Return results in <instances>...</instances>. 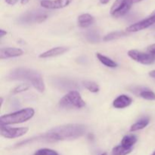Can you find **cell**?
Returning a JSON list of instances; mask_svg holds the SVG:
<instances>
[{
	"mask_svg": "<svg viewBox=\"0 0 155 155\" xmlns=\"http://www.w3.org/2000/svg\"><path fill=\"white\" fill-rule=\"evenodd\" d=\"M59 105L61 107H76L82 108L86 106V102L83 100L81 95L77 91H70L59 101Z\"/></svg>",
	"mask_w": 155,
	"mask_h": 155,
	"instance_id": "277c9868",
	"label": "cell"
},
{
	"mask_svg": "<svg viewBox=\"0 0 155 155\" xmlns=\"http://www.w3.org/2000/svg\"><path fill=\"white\" fill-rule=\"evenodd\" d=\"M101 155H107V153H103V154H101Z\"/></svg>",
	"mask_w": 155,
	"mask_h": 155,
	"instance_id": "d6a6232c",
	"label": "cell"
},
{
	"mask_svg": "<svg viewBox=\"0 0 155 155\" xmlns=\"http://www.w3.org/2000/svg\"><path fill=\"white\" fill-rule=\"evenodd\" d=\"M132 151H133V149H131V148H127L120 145L113 148L112 155H127L130 154Z\"/></svg>",
	"mask_w": 155,
	"mask_h": 155,
	"instance_id": "ffe728a7",
	"label": "cell"
},
{
	"mask_svg": "<svg viewBox=\"0 0 155 155\" xmlns=\"http://www.w3.org/2000/svg\"><path fill=\"white\" fill-rule=\"evenodd\" d=\"M73 0H42L40 5L46 9H61L69 5Z\"/></svg>",
	"mask_w": 155,
	"mask_h": 155,
	"instance_id": "30bf717a",
	"label": "cell"
},
{
	"mask_svg": "<svg viewBox=\"0 0 155 155\" xmlns=\"http://www.w3.org/2000/svg\"><path fill=\"white\" fill-rule=\"evenodd\" d=\"M83 84L84 86V87L86 89L89 91L91 92H98L99 91V86H98L97 83H95V82L92 81H84L83 82Z\"/></svg>",
	"mask_w": 155,
	"mask_h": 155,
	"instance_id": "7402d4cb",
	"label": "cell"
},
{
	"mask_svg": "<svg viewBox=\"0 0 155 155\" xmlns=\"http://www.w3.org/2000/svg\"><path fill=\"white\" fill-rule=\"evenodd\" d=\"M132 102H133V99L130 97L126 95H121L113 101V106L115 108L122 109L130 106Z\"/></svg>",
	"mask_w": 155,
	"mask_h": 155,
	"instance_id": "4fadbf2b",
	"label": "cell"
},
{
	"mask_svg": "<svg viewBox=\"0 0 155 155\" xmlns=\"http://www.w3.org/2000/svg\"><path fill=\"white\" fill-rule=\"evenodd\" d=\"M95 21V18L89 14H83L80 15L77 19L78 25L82 28H86L92 25Z\"/></svg>",
	"mask_w": 155,
	"mask_h": 155,
	"instance_id": "5bb4252c",
	"label": "cell"
},
{
	"mask_svg": "<svg viewBox=\"0 0 155 155\" xmlns=\"http://www.w3.org/2000/svg\"><path fill=\"white\" fill-rule=\"evenodd\" d=\"M55 85H58L60 89H74V87H77L76 83L74 82L69 81L68 80H58L57 82H55Z\"/></svg>",
	"mask_w": 155,
	"mask_h": 155,
	"instance_id": "ac0fdd59",
	"label": "cell"
},
{
	"mask_svg": "<svg viewBox=\"0 0 155 155\" xmlns=\"http://www.w3.org/2000/svg\"><path fill=\"white\" fill-rule=\"evenodd\" d=\"M68 51V48H67V47H55V48H52L51 49L48 50V51L40 54H39V58H48L56 57V56L63 54L64 53Z\"/></svg>",
	"mask_w": 155,
	"mask_h": 155,
	"instance_id": "7c38bea8",
	"label": "cell"
},
{
	"mask_svg": "<svg viewBox=\"0 0 155 155\" xmlns=\"http://www.w3.org/2000/svg\"><path fill=\"white\" fill-rule=\"evenodd\" d=\"M129 57L133 60L142 64H152L155 62V55L150 53H145L138 50H130L128 51Z\"/></svg>",
	"mask_w": 155,
	"mask_h": 155,
	"instance_id": "ba28073f",
	"label": "cell"
},
{
	"mask_svg": "<svg viewBox=\"0 0 155 155\" xmlns=\"http://www.w3.org/2000/svg\"><path fill=\"white\" fill-rule=\"evenodd\" d=\"M30 0H21V4L22 5H26L27 3L29 2Z\"/></svg>",
	"mask_w": 155,
	"mask_h": 155,
	"instance_id": "4dcf8cb0",
	"label": "cell"
},
{
	"mask_svg": "<svg viewBox=\"0 0 155 155\" xmlns=\"http://www.w3.org/2000/svg\"><path fill=\"white\" fill-rule=\"evenodd\" d=\"M150 120L148 118H144V119L140 120L139 121L136 122V124H133L131 126V128H130V131L131 132H136L138 130H142V129L145 128L149 124Z\"/></svg>",
	"mask_w": 155,
	"mask_h": 155,
	"instance_id": "e0dca14e",
	"label": "cell"
},
{
	"mask_svg": "<svg viewBox=\"0 0 155 155\" xmlns=\"http://www.w3.org/2000/svg\"><path fill=\"white\" fill-rule=\"evenodd\" d=\"M149 76L152 77V78L155 79V70L154 71H151V72H149Z\"/></svg>",
	"mask_w": 155,
	"mask_h": 155,
	"instance_id": "f1b7e54d",
	"label": "cell"
},
{
	"mask_svg": "<svg viewBox=\"0 0 155 155\" xmlns=\"http://www.w3.org/2000/svg\"><path fill=\"white\" fill-rule=\"evenodd\" d=\"M24 54L21 48H2L0 49V58L5 59L9 58L19 57Z\"/></svg>",
	"mask_w": 155,
	"mask_h": 155,
	"instance_id": "8fae6325",
	"label": "cell"
},
{
	"mask_svg": "<svg viewBox=\"0 0 155 155\" xmlns=\"http://www.w3.org/2000/svg\"><path fill=\"white\" fill-rule=\"evenodd\" d=\"M155 24V12L152 15H150L145 19L142 20V21L136 22L135 24H132L130 27L127 28V31L130 32V33H133V32H138L140 30H145V29L151 27V25Z\"/></svg>",
	"mask_w": 155,
	"mask_h": 155,
	"instance_id": "9c48e42d",
	"label": "cell"
},
{
	"mask_svg": "<svg viewBox=\"0 0 155 155\" xmlns=\"http://www.w3.org/2000/svg\"><path fill=\"white\" fill-rule=\"evenodd\" d=\"M34 114L35 111L33 108L27 107L14 113L3 115L0 117V125L8 126L26 122L31 119Z\"/></svg>",
	"mask_w": 155,
	"mask_h": 155,
	"instance_id": "3957f363",
	"label": "cell"
},
{
	"mask_svg": "<svg viewBox=\"0 0 155 155\" xmlns=\"http://www.w3.org/2000/svg\"><path fill=\"white\" fill-rule=\"evenodd\" d=\"M151 155H155V151H154V153H153V154H151Z\"/></svg>",
	"mask_w": 155,
	"mask_h": 155,
	"instance_id": "836d02e7",
	"label": "cell"
},
{
	"mask_svg": "<svg viewBox=\"0 0 155 155\" xmlns=\"http://www.w3.org/2000/svg\"><path fill=\"white\" fill-rule=\"evenodd\" d=\"M48 13L43 10H32L21 15L18 22L23 24H30L34 23H42L48 18Z\"/></svg>",
	"mask_w": 155,
	"mask_h": 155,
	"instance_id": "5b68a950",
	"label": "cell"
},
{
	"mask_svg": "<svg viewBox=\"0 0 155 155\" xmlns=\"http://www.w3.org/2000/svg\"><path fill=\"white\" fill-rule=\"evenodd\" d=\"M18 1V0H5V2L8 5H13L16 4Z\"/></svg>",
	"mask_w": 155,
	"mask_h": 155,
	"instance_id": "4316f807",
	"label": "cell"
},
{
	"mask_svg": "<svg viewBox=\"0 0 155 155\" xmlns=\"http://www.w3.org/2000/svg\"><path fill=\"white\" fill-rule=\"evenodd\" d=\"M29 85L27 84H21L19 86H18L17 87H15V89L12 90V93L13 94H17V93H20V92H24V91H27V89H29Z\"/></svg>",
	"mask_w": 155,
	"mask_h": 155,
	"instance_id": "d4e9b609",
	"label": "cell"
},
{
	"mask_svg": "<svg viewBox=\"0 0 155 155\" xmlns=\"http://www.w3.org/2000/svg\"><path fill=\"white\" fill-rule=\"evenodd\" d=\"M97 58H98V60L100 61L101 63H102L103 64L105 65L106 67H108V68H116L117 67V64L115 61H114L112 59L106 57V56L103 55V54H100V53H97L96 54Z\"/></svg>",
	"mask_w": 155,
	"mask_h": 155,
	"instance_id": "2e32d148",
	"label": "cell"
},
{
	"mask_svg": "<svg viewBox=\"0 0 155 155\" xmlns=\"http://www.w3.org/2000/svg\"><path fill=\"white\" fill-rule=\"evenodd\" d=\"M127 33L124 31H115L112 32V33H109V34L106 35L104 37V41H111L114 40V39H119V38L123 37V36H126Z\"/></svg>",
	"mask_w": 155,
	"mask_h": 155,
	"instance_id": "44dd1931",
	"label": "cell"
},
{
	"mask_svg": "<svg viewBox=\"0 0 155 155\" xmlns=\"http://www.w3.org/2000/svg\"><path fill=\"white\" fill-rule=\"evenodd\" d=\"M86 37L89 42H92V43H95V42H99L100 39L99 33L95 30H91L86 32Z\"/></svg>",
	"mask_w": 155,
	"mask_h": 155,
	"instance_id": "d6986e66",
	"label": "cell"
},
{
	"mask_svg": "<svg viewBox=\"0 0 155 155\" xmlns=\"http://www.w3.org/2000/svg\"><path fill=\"white\" fill-rule=\"evenodd\" d=\"M0 133L1 136L6 139H15L24 136L28 132L27 127H19V128H12L7 126L0 125Z\"/></svg>",
	"mask_w": 155,
	"mask_h": 155,
	"instance_id": "52a82bcc",
	"label": "cell"
},
{
	"mask_svg": "<svg viewBox=\"0 0 155 155\" xmlns=\"http://www.w3.org/2000/svg\"><path fill=\"white\" fill-rule=\"evenodd\" d=\"M133 4V0H116L111 6L110 15L114 18H120L127 14Z\"/></svg>",
	"mask_w": 155,
	"mask_h": 155,
	"instance_id": "8992f818",
	"label": "cell"
},
{
	"mask_svg": "<svg viewBox=\"0 0 155 155\" xmlns=\"http://www.w3.org/2000/svg\"><path fill=\"white\" fill-rule=\"evenodd\" d=\"M99 1H100V2L101 3V4L105 5V4H107V3L109 2V1H110V0H99Z\"/></svg>",
	"mask_w": 155,
	"mask_h": 155,
	"instance_id": "f546056e",
	"label": "cell"
},
{
	"mask_svg": "<svg viewBox=\"0 0 155 155\" xmlns=\"http://www.w3.org/2000/svg\"><path fill=\"white\" fill-rule=\"evenodd\" d=\"M7 77L11 80H26L30 82L38 92H43L45 91L43 79L41 74L34 70L24 68H16L12 70Z\"/></svg>",
	"mask_w": 155,
	"mask_h": 155,
	"instance_id": "7a4b0ae2",
	"label": "cell"
},
{
	"mask_svg": "<svg viewBox=\"0 0 155 155\" xmlns=\"http://www.w3.org/2000/svg\"><path fill=\"white\" fill-rule=\"evenodd\" d=\"M34 155H59L57 151L49 148H41L35 152Z\"/></svg>",
	"mask_w": 155,
	"mask_h": 155,
	"instance_id": "cb8c5ba5",
	"label": "cell"
},
{
	"mask_svg": "<svg viewBox=\"0 0 155 155\" xmlns=\"http://www.w3.org/2000/svg\"><path fill=\"white\" fill-rule=\"evenodd\" d=\"M147 50H148V53L154 54L155 55V44H152V45H149V46L148 47V48H147Z\"/></svg>",
	"mask_w": 155,
	"mask_h": 155,
	"instance_id": "484cf974",
	"label": "cell"
},
{
	"mask_svg": "<svg viewBox=\"0 0 155 155\" xmlns=\"http://www.w3.org/2000/svg\"><path fill=\"white\" fill-rule=\"evenodd\" d=\"M137 142V138L135 136H126L121 141V145L127 148L133 149V146Z\"/></svg>",
	"mask_w": 155,
	"mask_h": 155,
	"instance_id": "9a60e30c",
	"label": "cell"
},
{
	"mask_svg": "<svg viewBox=\"0 0 155 155\" xmlns=\"http://www.w3.org/2000/svg\"><path fill=\"white\" fill-rule=\"evenodd\" d=\"M6 34H7V32L5 31V30H2H2H0V36H1V38L3 37V36Z\"/></svg>",
	"mask_w": 155,
	"mask_h": 155,
	"instance_id": "83f0119b",
	"label": "cell"
},
{
	"mask_svg": "<svg viewBox=\"0 0 155 155\" xmlns=\"http://www.w3.org/2000/svg\"><path fill=\"white\" fill-rule=\"evenodd\" d=\"M86 127L83 124H66L48 130L45 133L27 139L17 144L16 147L23 146L36 142H54L58 141L74 140L85 135Z\"/></svg>",
	"mask_w": 155,
	"mask_h": 155,
	"instance_id": "6da1fadb",
	"label": "cell"
},
{
	"mask_svg": "<svg viewBox=\"0 0 155 155\" xmlns=\"http://www.w3.org/2000/svg\"><path fill=\"white\" fill-rule=\"evenodd\" d=\"M133 3H137V2H139L143 1V0H133Z\"/></svg>",
	"mask_w": 155,
	"mask_h": 155,
	"instance_id": "1f68e13d",
	"label": "cell"
},
{
	"mask_svg": "<svg viewBox=\"0 0 155 155\" xmlns=\"http://www.w3.org/2000/svg\"><path fill=\"white\" fill-rule=\"evenodd\" d=\"M139 95V96L142 97L144 99L149 100V101H154V100H155V93L152 91L149 90V89H144Z\"/></svg>",
	"mask_w": 155,
	"mask_h": 155,
	"instance_id": "603a6c76",
	"label": "cell"
}]
</instances>
